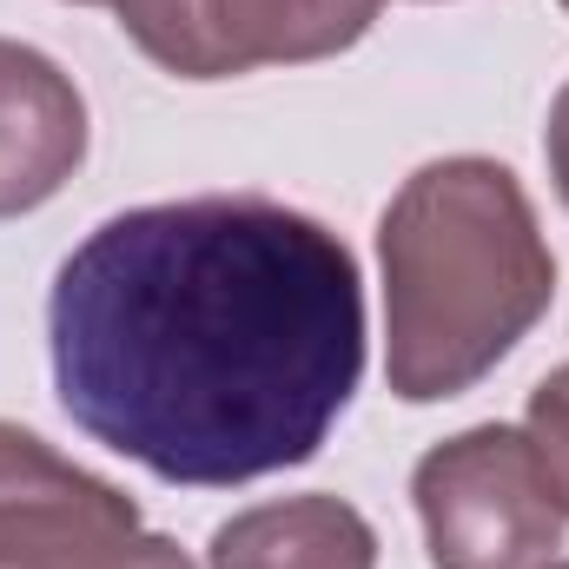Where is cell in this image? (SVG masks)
<instances>
[{
  "instance_id": "obj_5",
  "label": "cell",
  "mask_w": 569,
  "mask_h": 569,
  "mask_svg": "<svg viewBox=\"0 0 569 569\" xmlns=\"http://www.w3.org/2000/svg\"><path fill=\"white\" fill-rule=\"evenodd\" d=\"M127 40L179 80H239L358 47L385 0H113Z\"/></svg>"
},
{
  "instance_id": "obj_8",
  "label": "cell",
  "mask_w": 569,
  "mask_h": 569,
  "mask_svg": "<svg viewBox=\"0 0 569 569\" xmlns=\"http://www.w3.org/2000/svg\"><path fill=\"white\" fill-rule=\"evenodd\" d=\"M523 437L557 490V503L569 510V365H557L537 391H530V418H523Z\"/></svg>"
},
{
  "instance_id": "obj_11",
  "label": "cell",
  "mask_w": 569,
  "mask_h": 569,
  "mask_svg": "<svg viewBox=\"0 0 569 569\" xmlns=\"http://www.w3.org/2000/svg\"><path fill=\"white\" fill-rule=\"evenodd\" d=\"M543 569H569V563H543Z\"/></svg>"
},
{
  "instance_id": "obj_1",
  "label": "cell",
  "mask_w": 569,
  "mask_h": 569,
  "mask_svg": "<svg viewBox=\"0 0 569 569\" xmlns=\"http://www.w3.org/2000/svg\"><path fill=\"white\" fill-rule=\"evenodd\" d=\"M67 418L186 490L311 463L365 378L351 246L259 192L133 206L47 298Z\"/></svg>"
},
{
  "instance_id": "obj_3",
  "label": "cell",
  "mask_w": 569,
  "mask_h": 569,
  "mask_svg": "<svg viewBox=\"0 0 569 569\" xmlns=\"http://www.w3.org/2000/svg\"><path fill=\"white\" fill-rule=\"evenodd\" d=\"M430 569H543L563 550L569 510L557 503L530 437L470 425L430 443L411 470Z\"/></svg>"
},
{
  "instance_id": "obj_4",
  "label": "cell",
  "mask_w": 569,
  "mask_h": 569,
  "mask_svg": "<svg viewBox=\"0 0 569 569\" xmlns=\"http://www.w3.org/2000/svg\"><path fill=\"white\" fill-rule=\"evenodd\" d=\"M0 569H192L140 503L0 418Z\"/></svg>"
},
{
  "instance_id": "obj_12",
  "label": "cell",
  "mask_w": 569,
  "mask_h": 569,
  "mask_svg": "<svg viewBox=\"0 0 569 569\" xmlns=\"http://www.w3.org/2000/svg\"><path fill=\"white\" fill-rule=\"evenodd\" d=\"M563 13H569V0H563Z\"/></svg>"
},
{
  "instance_id": "obj_10",
  "label": "cell",
  "mask_w": 569,
  "mask_h": 569,
  "mask_svg": "<svg viewBox=\"0 0 569 569\" xmlns=\"http://www.w3.org/2000/svg\"><path fill=\"white\" fill-rule=\"evenodd\" d=\"M73 7H113V0H73Z\"/></svg>"
},
{
  "instance_id": "obj_2",
  "label": "cell",
  "mask_w": 569,
  "mask_h": 569,
  "mask_svg": "<svg viewBox=\"0 0 569 569\" xmlns=\"http://www.w3.org/2000/svg\"><path fill=\"white\" fill-rule=\"evenodd\" d=\"M385 378L405 405L483 385L557 305V259L523 179L483 152L418 166L378 219Z\"/></svg>"
},
{
  "instance_id": "obj_6",
  "label": "cell",
  "mask_w": 569,
  "mask_h": 569,
  "mask_svg": "<svg viewBox=\"0 0 569 569\" xmlns=\"http://www.w3.org/2000/svg\"><path fill=\"white\" fill-rule=\"evenodd\" d=\"M87 159V100L60 60L0 40V219L40 212Z\"/></svg>"
},
{
  "instance_id": "obj_9",
  "label": "cell",
  "mask_w": 569,
  "mask_h": 569,
  "mask_svg": "<svg viewBox=\"0 0 569 569\" xmlns=\"http://www.w3.org/2000/svg\"><path fill=\"white\" fill-rule=\"evenodd\" d=\"M543 152H550V179H557V192H563V206H569V80H563V93H557V107H550Z\"/></svg>"
},
{
  "instance_id": "obj_7",
  "label": "cell",
  "mask_w": 569,
  "mask_h": 569,
  "mask_svg": "<svg viewBox=\"0 0 569 569\" xmlns=\"http://www.w3.org/2000/svg\"><path fill=\"white\" fill-rule=\"evenodd\" d=\"M212 569H378V530L345 497H284L212 530Z\"/></svg>"
}]
</instances>
